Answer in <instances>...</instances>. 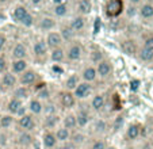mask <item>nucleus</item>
Listing matches in <instances>:
<instances>
[{
    "label": "nucleus",
    "instance_id": "nucleus-26",
    "mask_svg": "<svg viewBox=\"0 0 153 149\" xmlns=\"http://www.w3.org/2000/svg\"><path fill=\"white\" fill-rule=\"evenodd\" d=\"M71 142L73 144V145H76L79 148V146H84L87 144V141H88V138H87L85 133L83 132V129H76L72 132V134H71Z\"/></svg>",
    "mask_w": 153,
    "mask_h": 149
},
{
    "label": "nucleus",
    "instance_id": "nucleus-24",
    "mask_svg": "<svg viewBox=\"0 0 153 149\" xmlns=\"http://www.w3.org/2000/svg\"><path fill=\"white\" fill-rule=\"evenodd\" d=\"M142 133V127L140 123L134 122V123H130L129 126L126 129V138L129 141H137L140 138Z\"/></svg>",
    "mask_w": 153,
    "mask_h": 149
},
{
    "label": "nucleus",
    "instance_id": "nucleus-33",
    "mask_svg": "<svg viewBox=\"0 0 153 149\" xmlns=\"http://www.w3.org/2000/svg\"><path fill=\"white\" fill-rule=\"evenodd\" d=\"M80 74L77 73H72L69 74L67 79H65V81H64V89H67V91H73V89L77 87V84L80 83Z\"/></svg>",
    "mask_w": 153,
    "mask_h": 149
},
{
    "label": "nucleus",
    "instance_id": "nucleus-49",
    "mask_svg": "<svg viewBox=\"0 0 153 149\" xmlns=\"http://www.w3.org/2000/svg\"><path fill=\"white\" fill-rule=\"evenodd\" d=\"M26 112H27V106H25V104H23V106L20 107V109L18 110L16 112H15L14 117H15V118H19V117H22V115H25Z\"/></svg>",
    "mask_w": 153,
    "mask_h": 149
},
{
    "label": "nucleus",
    "instance_id": "nucleus-58",
    "mask_svg": "<svg viewBox=\"0 0 153 149\" xmlns=\"http://www.w3.org/2000/svg\"><path fill=\"white\" fill-rule=\"evenodd\" d=\"M0 149H3V148H1V146H0Z\"/></svg>",
    "mask_w": 153,
    "mask_h": 149
},
{
    "label": "nucleus",
    "instance_id": "nucleus-6",
    "mask_svg": "<svg viewBox=\"0 0 153 149\" xmlns=\"http://www.w3.org/2000/svg\"><path fill=\"white\" fill-rule=\"evenodd\" d=\"M77 101H76L75 95L72 91H67V89H61L58 92V104L65 110H72L76 106Z\"/></svg>",
    "mask_w": 153,
    "mask_h": 149
},
{
    "label": "nucleus",
    "instance_id": "nucleus-20",
    "mask_svg": "<svg viewBox=\"0 0 153 149\" xmlns=\"http://www.w3.org/2000/svg\"><path fill=\"white\" fill-rule=\"evenodd\" d=\"M43 111V102L41 101L39 98H31L27 104V112H30L34 117H38V115H42Z\"/></svg>",
    "mask_w": 153,
    "mask_h": 149
},
{
    "label": "nucleus",
    "instance_id": "nucleus-2",
    "mask_svg": "<svg viewBox=\"0 0 153 149\" xmlns=\"http://www.w3.org/2000/svg\"><path fill=\"white\" fill-rule=\"evenodd\" d=\"M15 125L18 126V129H19L20 132H30V133H33L35 130V127H37L35 117L34 115H31L30 112H26L25 115L16 118Z\"/></svg>",
    "mask_w": 153,
    "mask_h": 149
},
{
    "label": "nucleus",
    "instance_id": "nucleus-21",
    "mask_svg": "<svg viewBox=\"0 0 153 149\" xmlns=\"http://www.w3.org/2000/svg\"><path fill=\"white\" fill-rule=\"evenodd\" d=\"M61 119L58 114H52V115H43L42 126L45 130H56L60 125Z\"/></svg>",
    "mask_w": 153,
    "mask_h": 149
},
{
    "label": "nucleus",
    "instance_id": "nucleus-57",
    "mask_svg": "<svg viewBox=\"0 0 153 149\" xmlns=\"http://www.w3.org/2000/svg\"><path fill=\"white\" fill-rule=\"evenodd\" d=\"M64 1H67V3H68V1H69V0H64Z\"/></svg>",
    "mask_w": 153,
    "mask_h": 149
},
{
    "label": "nucleus",
    "instance_id": "nucleus-55",
    "mask_svg": "<svg viewBox=\"0 0 153 149\" xmlns=\"http://www.w3.org/2000/svg\"><path fill=\"white\" fill-rule=\"evenodd\" d=\"M76 149H84V148H83V146H79V148H76Z\"/></svg>",
    "mask_w": 153,
    "mask_h": 149
},
{
    "label": "nucleus",
    "instance_id": "nucleus-43",
    "mask_svg": "<svg viewBox=\"0 0 153 149\" xmlns=\"http://www.w3.org/2000/svg\"><path fill=\"white\" fill-rule=\"evenodd\" d=\"M107 142L103 140V138H96V140H94L92 142H91L90 148L88 149H106L107 148Z\"/></svg>",
    "mask_w": 153,
    "mask_h": 149
},
{
    "label": "nucleus",
    "instance_id": "nucleus-42",
    "mask_svg": "<svg viewBox=\"0 0 153 149\" xmlns=\"http://www.w3.org/2000/svg\"><path fill=\"white\" fill-rule=\"evenodd\" d=\"M35 23V19H34V15L31 14V12H27L26 14V16L23 18V19H22V22L19 23V25H22V26L23 27H31L33 25H34Z\"/></svg>",
    "mask_w": 153,
    "mask_h": 149
},
{
    "label": "nucleus",
    "instance_id": "nucleus-56",
    "mask_svg": "<svg viewBox=\"0 0 153 149\" xmlns=\"http://www.w3.org/2000/svg\"><path fill=\"white\" fill-rule=\"evenodd\" d=\"M106 149H114V148H111V146H107V148Z\"/></svg>",
    "mask_w": 153,
    "mask_h": 149
},
{
    "label": "nucleus",
    "instance_id": "nucleus-30",
    "mask_svg": "<svg viewBox=\"0 0 153 149\" xmlns=\"http://www.w3.org/2000/svg\"><path fill=\"white\" fill-rule=\"evenodd\" d=\"M49 57L53 63L56 64H61L65 61V48L64 46H58L54 48L52 50H49Z\"/></svg>",
    "mask_w": 153,
    "mask_h": 149
},
{
    "label": "nucleus",
    "instance_id": "nucleus-32",
    "mask_svg": "<svg viewBox=\"0 0 153 149\" xmlns=\"http://www.w3.org/2000/svg\"><path fill=\"white\" fill-rule=\"evenodd\" d=\"M76 8H77L79 15H83V16L90 15L92 11V0H79Z\"/></svg>",
    "mask_w": 153,
    "mask_h": 149
},
{
    "label": "nucleus",
    "instance_id": "nucleus-25",
    "mask_svg": "<svg viewBox=\"0 0 153 149\" xmlns=\"http://www.w3.org/2000/svg\"><path fill=\"white\" fill-rule=\"evenodd\" d=\"M26 69H29V61L27 60H12L10 64V69L14 74L19 76L20 73H23Z\"/></svg>",
    "mask_w": 153,
    "mask_h": 149
},
{
    "label": "nucleus",
    "instance_id": "nucleus-1",
    "mask_svg": "<svg viewBox=\"0 0 153 149\" xmlns=\"http://www.w3.org/2000/svg\"><path fill=\"white\" fill-rule=\"evenodd\" d=\"M83 54L84 49L80 42L73 41V42L68 43V48L65 49V60H68L69 63H77L83 58Z\"/></svg>",
    "mask_w": 153,
    "mask_h": 149
},
{
    "label": "nucleus",
    "instance_id": "nucleus-3",
    "mask_svg": "<svg viewBox=\"0 0 153 149\" xmlns=\"http://www.w3.org/2000/svg\"><path fill=\"white\" fill-rule=\"evenodd\" d=\"M123 0H107L106 6H104V12H106L107 18L110 19H115V18L121 16L123 12Z\"/></svg>",
    "mask_w": 153,
    "mask_h": 149
},
{
    "label": "nucleus",
    "instance_id": "nucleus-34",
    "mask_svg": "<svg viewBox=\"0 0 153 149\" xmlns=\"http://www.w3.org/2000/svg\"><path fill=\"white\" fill-rule=\"evenodd\" d=\"M54 134H56V138H57L58 144H64V142H68L71 140V134L72 132L68 129H65L64 126H58L57 129L54 130Z\"/></svg>",
    "mask_w": 153,
    "mask_h": 149
},
{
    "label": "nucleus",
    "instance_id": "nucleus-47",
    "mask_svg": "<svg viewBox=\"0 0 153 149\" xmlns=\"http://www.w3.org/2000/svg\"><path fill=\"white\" fill-rule=\"evenodd\" d=\"M77 146L73 145L71 141H68V142H64V144H58L57 146H56V149H76Z\"/></svg>",
    "mask_w": 153,
    "mask_h": 149
},
{
    "label": "nucleus",
    "instance_id": "nucleus-48",
    "mask_svg": "<svg viewBox=\"0 0 153 149\" xmlns=\"http://www.w3.org/2000/svg\"><path fill=\"white\" fill-rule=\"evenodd\" d=\"M6 45H7V37H6V34L0 33V53H1V52L4 50Z\"/></svg>",
    "mask_w": 153,
    "mask_h": 149
},
{
    "label": "nucleus",
    "instance_id": "nucleus-36",
    "mask_svg": "<svg viewBox=\"0 0 153 149\" xmlns=\"http://www.w3.org/2000/svg\"><path fill=\"white\" fill-rule=\"evenodd\" d=\"M22 106H23V101H19V99H16V98L11 96L8 99V102H7V104H6V110H7L8 114L15 115V112H16Z\"/></svg>",
    "mask_w": 153,
    "mask_h": 149
},
{
    "label": "nucleus",
    "instance_id": "nucleus-50",
    "mask_svg": "<svg viewBox=\"0 0 153 149\" xmlns=\"http://www.w3.org/2000/svg\"><path fill=\"white\" fill-rule=\"evenodd\" d=\"M6 144H7V132H0V146L4 148Z\"/></svg>",
    "mask_w": 153,
    "mask_h": 149
},
{
    "label": "nucleus",
    "instance_id": "nucleus-16",
    "mask_svg": "<svg viewBox=\"0 0 153 149\" xmlns=\"http://www.w3.org/2000/svg\"><path fill=\"white\" fill-rule=\"evenodd\" d=\"M37 26H38V29L42 30V31L49 33V31H53V30L56 29L57 20H56V18H53V16H42L37 20Z\"/></svg>",
    "mask_w": 153,
    "mask_h": 149
},
{
    "label": "nucleus",
    "instance_id": "nucleus-53",
    "mask_svg": "<svg viewBox=\"0 0 153 149\" xmlns=\"http://www.w3.org/2000/svg\"><path fill=\"white\" fill-rule=\"evenodd\" d=\"M31 1V4H34V6H38V4H41L43 1V0H30Z\"/></svg>",
    "mask_w": 153,
    "mask_h": 149
},
{
    "label": "nucleus",
    "instance_id": "nucleus-4",
    "mask_svg": "<svg viewBox=\"0 0 153 149\" xmlns=\"http://www.w3.org/2000/svg\"><path fill=\"white\" fill-rule=\"evenodd\" d=\"M39 81V74L37 71L34 69H26L23 73H20L18 76V84L19 86H25V87H34L35 84Z\"/></svg>",
    "mask_w": 153,
    "mask_h": 149
},
{
    "label": "nucleus",
    "instance_id": "nucleus-44",
    "mask_svg": "<svg viewBox=\"0 0 153 149\" xmlns=\"http://www.w3.org/2000/svg\"><path fill=\"white\" fill-rule=\"evenodd\" d=\"M10 69V64L7 61V57L3 54V53H0V74L7 72Z\"/></svg>",
    "mask_w": 153,
    "mask_h": 149
},
{
    "label": "nucleus",
    "instance_id": "nucleus-23",
    "mask_svg": "<svg viewBox=\"0 0 153 149\" xmlns=\"http://www.w3.org/2000/svg\"><path fill=\"white\" fill-rule=\"evenodd\" d=\"M16 122V118L12 114H0V132H8Z\"/></svg>",
    "mask_w": 153,
    "mask_h": 149
},
{
    "label": "nucleus",
    "instance_id": "nucleus-51",
    "mask_svg": "<svg viewBox=\"0 0 153 149\" xmlns=\"http://www.w3.org/2000/svg\"><path fill=\"white\" fill-rule=\"evenodd\" d=\"M127 1H129L130 3V6H140V4L141 3H144V0H127Z\"/></svg>",
    "mask_w": 153,
    "mask_h": 149
},
{
    "label": "nucleus",
    "instance_id": "nucleus-54",
    "mask_svg": "<svg viewBox=\"0 0 153 149\" xmlns=\"http://www.w3.org/2000/svg\"><path fill=\"white\" fill-rule=\"evenodd\" d=\"M8 1H10V0H0V3H1V4H4V3H8Z\"/></svg>",
    "mask_w": 153,
    "mask_h": 149
},
{
    "label": "nucleus",
    "instance_id": "nucleus-17",
    "mask_svg": "<svg viewBox=\"0 0 153 149\" xmlns=\"http://www.w3.org/2000/svg\"><path fill=\"white\" fill-rule=\"evenodd\" d=\"M58 141L56 138L54 130H45L42 134V146L43 149H56Z\"/></svg>",
    "mask_w": 153,
    "mask_h": 149
},
{
    "label": "nucleus",
    "instance_id": "nucleus-31",
    "mask_svg": "<svg viewBox=\"0 0 153 149\" xmlns=\"http://www.w3.org/2000/svg\"><path fill=\"white\" fill-rule=\"evenodd\" d=\"M58 33H60L61 37H62L64 43H71V42H73V41H75V38H76V33L71 29V26L68 25V23H67V25H62Z\"/></svg>",
    "mask_w": 153,
    "mask_h": 149
},
{
    "label": "nucleus",
    "instance_id": "nucleus-39",
    "mask_svg": "<svg viewBox=\"0 0 153 149\" xmlns=\"http://www.w3.org/2000/svg\"><path fill=\"white\" fill-rule=\"evenodd\" d=\"M27 12H29V10H27L25 6H16L14 8V11H12V19H14V22L20 23L22 19L26 16Z\"/></svg>",
    "mask_w": 153,
    "mask_h": 149
},
{
    "label": "nucleus",
    "instance_id": "nucleus-40",
    "mask_svg": "<svg viewBox=\"0 0 153 149\" xmlns=\"http://www.w3.org/2000/svg\"><path fill=\"white\" fill-rule=\"evenodd\" d=\"M103 58H106L104 57V53H103V50H100L99 48H94L92 50H91V53H90V60H91V64L92 65H96V64H99Z\"/></svg>",
    "mask_w": 153,
    "mask_h": 149
},
{
    "label": "nucleus",
    "instance_id": "nucleus-13",
    "mask_svg": "<svg viewBox=\"0 0 153 149\" xmlns=\"http://www.w3.org/2000/svg\"><path fill=\"white\" fill-rule=\"evenodd\" d=\"M12 60H27L29 57V49L23 42H16L11 49L10 53Z\"/></svg>",
    "mask_w": 153,
    "mask_h": 149
},
{
    "label": "nucleus",
    "instance_id": "nucleus-27",
    "mask_svg": "<svg viewBox=\"0 0 153 149\" xmlns=\"http://www.w3.org/2000/svg\"><path fill=\"white\" fill-rule=\"evenodd\" d=\"M30 94H31V89H30V87L19 86V84H18V86L11 91L12 98H16V99H19V101H23V102L26 101V99H29Z\"/></svg>",
    "mask_w": 153,
    "mask_h": 149
},
{
    "label": "nucleus",
    "instance_id": "nucleus-46",
    "mask_svg": "<svg viewBox=\"0 0 153 149\" xmlns=\"http://www.w3.org/2000/svg\"><path fill=\"white\" fill-rule=\"evenodd\" d=\"M142 46L146 49H150V50H153V35H148L146 38L144 39V43H142Z\"/></svg>",
    "mask_w": 153,
    "mask_h": 149
},
{
    "label": "nucleus",
    "instance_id": "nucleus-9",
    "mask_svg": "<svg viewBox=\"0 0 153 149\" xmlns=\"http://www.w3.org/2000/svg\"><path fill=\"white\" fill-rule=\"evenodd\" d=\"M18 86V76L11 71H7L0 74V87L6 91H12Z\"/></svg>",
    "mask_w": 153,
    "mask_h": 149
},
{
    "label": "nucleus",
    "instance_id": "nucleus-19",
    "mask_svg": "<svg viewBox=\"0 0 153 149\" xmlns=\"http://www.w3.org/2000/svg\"><path fill=\"white\" fill-rule=\"evenodd\" d=\"M71 26V29L73 30V31L76 33V35L79 34V33L84 31L87 27V19L85 16H83V15H76V16H73L72 19L69 20V23H68Z\"/></svg>",
    "mask_w": 153,
    "mask_h": 149
},
{
    "label": "nucleus",
    "instance_id": "nucleus-12",
    "mask_svg": "<svg viewBox=\"0 0 153 149\" xmlns=\"http://www.w3.org/2000/svg\"><path fill=\"white\" fill-rule=\"evenodd\" d=\"M33 54L37 60H46L49 56V48H48L45 39H38L33 45Z\"/></svg>",
    "mask_w": 153,
    "mask_h": 149
},
{
    "label": "nucleus",
    "instance_id": "nucleus-18",
    "mask_svg": "<svg viewBox=\"0 0 153 149\" xmlns=\"http://www.w3.org/2000/svg\"><path fill=\"white\" fill-rule=\"evenodd\" d=\"M45 42H46L49 50H52V49H54V48H58V46H64V41H62L61 34L58 31H54V30L48 33Z\"/></svg>",
    "mask_w": 153,
    "mask_h": 149
},
{
    "label": "nucleus",
    "instance_id": "nucleus-15",
    "mask_svg": "<svg viewBox=\"0 0 153 149\" xmlns=\"http://www.w3.org/2000/svg\"><path fill=\"white\" fill-rule=\"evenodd\" d=\"M80 79L83 81H87V83H91V84H92L94 81L98 80V73H96L95 65L90 64V65L84 66L83 71L80 72Z\"/></svg>",
    "mask_w": 153,
    "mask_h": 149
},
{
    "label": "nucleus",
    "instance_id": "nucleus-45",
    "mask_svg": "<svg viewBox=\"0 0 153 149\" xmlns=\"http://www.w3.org/2000/svg\"><path fill=\"white\" fill-rule=\"evenodd\" d=\"M37 98H39L41 101H49V99H52V98H50L49 91H48V88H46V86L43 87V88L41 89V91H38Z\"/></svg>",
    "mask_w": 153,
    "mask_h": 149
},
{
    "label": "nucleus",
    "instance_id": "nucleus-29",
    "mask_svg": "<svg viewBox=\"0 0 153 149\" xmlns=\"http://www.w3.org/2000/svg\"><path fill=\"white\" fill-rule=\"evenodd\" d=\"M61 126H64L65 129L71 130V132H73V130L77 129V121H76V117H75V112H68V114H65L62 117V119H61Z\"/></svg>",
    "mask_w": 153,
    "mask_h": 149
},
{
    "label": "nucleus",
    "instance_id": "nucleus-38",
    "mask_svg": "<svg viewBox=\"0 0 153 149\" xmlns=\"http://www.w3.org/2000/svg\"><path fill=\"white\" fill-rule=\"evenodd\" d=\"M137 57H138L141 61H144V63H150V61H153V50L141 46V48H138Z\"/></svg>",
    "mask_w": 153,
    "mask_h": 149
},
{
    "label": "nucleus",
    "instance_id": "nucleus-10",
    "mask_svg": "<svg viewBox=\"0 0 153 149\" xmlns=\"http://www.w3.org/2000/svg\"><path fill=\"white\" fill-rule=\"evenodd\" d=\"M107 103V95L104 92H99V94H95L90 101V110L94 112H100L104 110Z\"/></svg>",
    "mask_w": 153,
    "mask_h": 149
},
{
    "label": "nucleus",
    "instance_id": "nucleus-22",
    "mask_svg": "<svg viewBox=\"0 0 153 149\" xmlns=\"http://www.w3.org/2000/svg\"><path fill=\"white\" fill-rule=\"evenodd\" d=\"M16 142L18 145H20L22 148H29V146H31L35 142V138L34 136H33V133L30 132H20L18 133L16 136Z\"/></svg>",
    "mask_w": 153,
    "mask_h": 149
},
{
    "label": "nucleus",
    "instance_id": "nucleus-14",
    "mask_svg": "<svg viewBox=\"0 0 153 149\" xmlns=\"http://www.w3.org/2000/svg\"><path fill=\"white\" fill-rule=\"evenodd\" d=\"M92 132H94V134L99 136V137L107 134V133L110 132V123H108V121L104 119V118L95 119L92 123Z\"/></svg>",
    "mask_w": 153,
    "mask_h": 149
},
{
    "label": "nucleus",
    "instance_id": "nucleus-41",
    "mask_svg": "<svg viewBox=\"0 0 153 149\" xmlns=\"http://www.w3.org/2000/svg\"><path fill=\"white\" fill-rule=\"evenodd\" d=\"M123 123H125V115L123 114H118L113 119V122H111L110 129L113 130L114 133H117V132H119V130H121V127L123 126Z\"/></svg>",
    "mask_w": 153,
    "mask_h": 149
},
{
    "label": "nucleus",
    "instance_id": "nucleus-28",
    "mask_svg": "<svg viewBox=\"0 0 153 149\" xmlns=\"http://www.w3.org/2000/svg\"><path fill=\"white\" fill-rule=\"evenodd\" d=\"M138 15L145 20L153 19V4L150 1H144L140 4L138 8Z\"/></svg>",
    "mask_w": 153,
    "mask_h": 149
},
{
    "label": "nucleus",
    "instance_id": "nucleus-11",
    "mask_svg": "<svg viewBox=\"0 0 153 149\" xmlns=\"http://www.w3.org/2000/svg\"><path fill=\"white\" fill-rule=\"evenodd\" d=\"M119 48H121L122 53L129 56V57L137 56V52H138V45H137L136 39H133V38H125V39H122L121 43H119Z\"/></svg>",
    "mask_w": 153,
    "mask_h": 149
},
{
    "label": "nucleus",
    "instance_id": "nucleus-35",
    "mask_svg": "<svg viewBox=\"0 0 153 149\" xmlns=\"http://www.w3.org/2000/svg\"><path fill=\"white\" fill-rule=\"evenodd\" d=\"M68 12H69V6H68L67 1H62V3H57L53 6V15L56 18H64L67 16Z\"/></svg>",
    "mask_w": 153,
    "mask_h": 149
},
{
    "label": "nucleus",
    "instance_id": "nucleus-52",
    "mask_svg": "<svg viewBox=\"0 0 153 149\" xmlns=\"http://www.w3.org/2000/svg\"><path fill=\"white\" fill-rule=\"evenodd\" d=\"M130 88H133V89L138 88V81H133V83H130Z\"/></svg>",
    "mask_w": 153,
    "mask_h": 149
},
{
    "label": "nucleus",
    "instance_id": "nucleus-8",
    "mask_svg": "<svg viewBox=\"0 0 153 149\" xmlns=\"http://www.w3.org/2000/svg\"><path fill=\"white\" fill-rule=\"evenodd\" d=\"M72 92H73V95H75L76 101H85V99H88V96H91V94H92V84L80 80V83L77 84V87H76Z\"/></svg>",
    "mask_w": 153,
    "mask_h": 149
},
{
    "label": "nucleus",
    "instance_id": "nucleus-7",
    "mask_svg": "<svg viewBox=\"0 0 153 149\" xmlns=\"http://www.w3.org/2000/svg\"><path fill=\"white\" fill-rule=\"evenodd\" d=\"M75 117H76V121H77V129H84V127H87L91 122L90 107H87V106L79 107L77 111L75 112Z\"/></svg>",
    "mask_w": 153,
    "mask_h": 149
},
{
    "label": "nucleus",
    "instance_id": "nucleus-37",
    "mask_svg": "<svg viewBox=\"0 0 153 149\" xmlns=\"http://www.w3.org/2000/svg\"><path fill=\"white\" fill-rule=\"evenodd\" d=\"M52 114H58V104L53 99H49V101L43 102L42 115H52Z\"/></svg>",
    "mask_w": 153,
    "mask_h": 149
},
{
    "label": "nucleus",
    "instance_id": "nucleus-5",
    "mask_svg": "<svg viewBox=\"0 0 153 149\" xmlns=\"http://www.w3.org/2000/svg\"><path fill=\"white\" fill-rule=\"evenodd\" d=\"M95 68H96L98 77L102 79V80H107V79H110L113 76L114 66H113V63L108 58H103L99 64H96Z\"/></svg>",
    "mask_w": 153,
    "mask_h": 149
}]
</instances>
